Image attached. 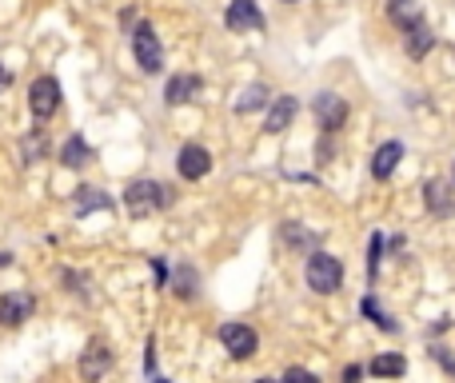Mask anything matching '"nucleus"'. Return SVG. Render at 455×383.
<instances>
[{"label":"nucleus","mask_w":455,"mask_h":383,"mask_svg":"<svg viewBox=\"0 0 455 383\" xmlns=\"http://www.w3.org/2000/svg\"><path fill=\"white\" fill-rule=\"evenodd\" d=\"M176 295H184V300H188V295L192 292H196V271H188V268H180V271H176Z\"/></svg>","instance_id":"nucleus-22"},{"label":"nucleus","mask_w":455,"mask_h":383,"mask_svg":"<svg viewBox=\"0 0 455 383\" xmlns=\"http://www.w3.org/2000/svg\"><path fill=\"white\" fill-rule=\"evenodd\" d=\"M255 383H279V379H255Z\"/></svg>","instance_id":"nucleus-29"},{"label":"nucleus","mask_w":455,"mask_h":383,"mask_svg":"<svg viewBox=\"0 0 455 383\" xmlns=\"http://www.w3.org/2000/svg\"><path fill=\"white\" fill-rule=\"evenodd\" d=\"M28 108L36 120H48L56 116V108H60V80L56 76H36L28 88Z\"/></svg>","instance_id":"nucleus-4"},{"label":"nucleus","mask_w":455,"mask_h":383,"mask_svg":"<svg viewBox=\"0 0 455 383\" xmlns=\"http://www.w3.org/2000/svg\"><path fill=\"white\" fill-rule=\"evenodd\" d=\"M92 207H112V199L104 196L100 188H80V192H76V215L92 212Z\"/></svg>","instance_id":"nucleus-21"},{"label":"nucleus","mask_w":455,"mask_h":383,"mask_svg":"<svg viewBox=\"0 0 455 383\" xmlns=\"http://www.w3.org/2000/svg\"><path fill=\"white\" fill-rule=\"evenodd\" d=\"M399 160H404V144H399V140H383L380 148H375V156H372V176H375V180H391V176H396V168H399Z\"/></svg>","instance_id":"nucleus-11"},{"label":"nucleus","mask_w":455,"mask_h":383,"mask_svg":"<svg viewBox=\"0 0 455 383\" xmlns=\"http://www.w3.org/2000/svg\"><path fill=\"white\" fill-rule=\"evenodd\" d=\"M164 204H172V192L156 180H132L128 192H124V207L136 215V220L148 215V212H156V207H164Z\"/></svg>","instance_id":"nucleus-2"},{"label":"nucleus","mask_w":455,"mask_h":383,"mask_svg":"<svg viewBox=\"0 0 455 383\" xmlns=\"http://www.w3.org/2000/svg\"><path fill=\"white\" fill-rule=\"evenodd\" d=\"M8 84H12V72H8V68H0V88H8Z\"/></svg>","instance_id":"nucleus-28"},{"label":"nucleus","mask_w":455,"mask_h":383,"mask_svg":"<svg viewBox=\"0 0 455 383\" xmlns=\"http://www.w3.org/2000/svg\"><path fill=\"white\" fill-rule=\"evenodd\" d=\"M388 20L396 24L399 32H407V28H415L420 20H428V16H423L420 0H388Z\"/></svg>","instance_id":"nucleus-13"},{"label":"nucleus","mask_w":455,"mask_h":383,"mask_svg":"<svg viewBox=\"0 0 455 383\" xmlns=\"http://www.w3.org/2000/svg\"><path fill=\"white\" fill-rule=\"evenodd\" d=\"M367 371L380 375V379H391V375H404L407 371V359L396 356V351H383V356H375L372 363H367Z\"/></svg>","instance_id":"nucleus-17"},{"label":"nucleus","mask_w":455,"mask_h":383,"mask_svg":"<svg viewBox=\"0 0 455 383\" xmlns=\"http://www.w3.org/2000/svg\"><path fill=\"white\" fill-rule=\"evenodd\" d=\"M279 383H319V375L303 371V367H287V371H284V379H279Z\"/></svg>","instance_id":"nucleus-23"},{"label":"nucleus","mask_w":455,"mask_h":383,"mask_svg":"<svg viewBox=\"0 0 455 383\" xmlns=\"http://www.w3.org/2000/svg\"><path fill=\"white\" fill-rule=\"evenodd\" d=\"M32 308H36V300L28 292H4L0 295V324H8V327L24 324L32 316Z\"/></svg>","instance_id":"nucleus-10"},{"label":"nucleus","mask_w":455,"mask_h":383,"mask_svg":"<svg viewBox=\"0 0 455 383\" xmlns=\"http://www.w3.org/2000/svg\"><path fill=\"white\" fill-rule=\"evenodd\" d=\"M132 56H136V64H140V72H148V76H156V72L164 68V48H160L152 24H136L132 28Z\"/></svg>","instance_id":"nucleus-3"},{"label":"nucleus","mask_w":455,"mask_h":383,"mask_svg":"<svg viewBox=\"0 0 455 383\" xmlns=\"http://www.w3.org/2000/svg\"><path fill=\"white\" fill-rule=\"evenodd\" d=\"M423 199H428V207H431V212H439V215L451 212V188H447L443 180H428V184H423Z\"/></svg>","instance_id":"nucleus-16"},{"label":"nucleus","mask_w":455,"mask_h":383,"mask_svg":"<svg viewBox=\"0 0 455 383\" xmlns=\"http://www.w3.org/2000/svg\"><path fill=\"white\" fill-rule=\"evenodd\" d=\"M359 379V367H348V371H343V383H356Z\"/></svg>","instance_id":"nucleus-27"},{"label":"nucleus","mask_w":455,"mask_h":383,"mask_svg":"<svg viewBox=\"0 0 455 383\" xmlns=\"http://www.w3.org/2000/svg\"><path fill=\"white\" fill-rule=\"evenodd\" d=\"M44 156V136H32V140H24V160H40Z\"/></svg>","instance_id":"nucleus-24"},{"label":"nucleus","mask_w":455,"mask_h":383,"mask_svg":"<svg viewBox=\"0 0 455 383\" xmlns=\"http://www.w3.org/2000/svg\"><path fill=\"white\" fill-rule=\"evenodd\" d=\"M303 279L316 295H335L343 287V263L340 255L332 252H311L308 263H303Z\"/></svg>","instance_id":"nucleus-1"},{"label":"nucleus","mask_w":455,"mask_h":383,"mask_svg":"<svg viewBox=\"0 0 455 383\" xmlns=\"http://www.w3.org/2000/svg\"><path fill=\"white\" fill-rule=\"evenodd\" d=\"M295 112H300V100H295V96H276V100L268 104V112H263V128H268L271 136H279L284 128H292Z\"/></svg>","instance_id":"nucleus-9"},{"label":"nucleus","mask_w":455,"mask_h":383,"mask_svg":"<svg viewBox=\"0 0 455 383\" xmlns=\"http://www.w3.org/2000/svg\"><path fill=\"white\" fill-rule=\"evenodd\" d=\"M268 84H247L244 88V92H239V100H236V112H239V116H247V112H255V108H268Z\"/></svg>","instance_id":"nucleus-18"},{"label":"nucleus","mask_w":455,"mask_h":383,"mask_svg":"<svg viewBox=\"0 0 455 383\" xmlns=\"http://www.w3.org/2000/svg\"><path fill=\"white\" fill-rule=\"evenodd\" d=\"M108 367H112V351L104 348V343H88V351L80 356V375H84L88 383H96L108 375Z\"/></svg>","instance_id":"nucleus-12"},{"label":"nucleus","mask_w":455,"mask_h":383,"mask_svg":"<svg viewBox=\"0 0 455 383\" xmlns=\"http://www.w3.org/2000/svg\"><path fill=\"white\" fill-rule=\"evenodd\" d=\"M196 92H200V76H188V72H180V76H172V80H168V88H164V100L176 108V104H188Z\"/></svg>","instance_id":"nucleus-15"},{"label":"nucleus","mask_w":455,"mask_h":383,"mask_svg":"<svg viewBox=\"0 0 455 383\" xmlns=\"http://www.w3.org/2000/svg\"><path fill=\"white\" fill-rule=\"evenodd\" d=\"M359 311H364L367 319H375V327H380V332H399V324L380 308V303H375V295H364V300H359Z\"/></svg>","instance_id":"nucleus-20"},{"label":"nucleus","mask_w":455,"mask_h":383,"mask_svg":"<svg viewBox=\"0 0 455 383\" xmlns=\"http://www.w3.org/2000/svg\"><path fill=\"white\" fill-rule=\"evenodd\" d=\"M380 252H383V239L372 236V276H375V268H380Z\"/></svg>","instance_id":"nucleus-26"},{"label":"nucleus","mask_w":455,"mask_h":383,"mask_svg":"<svg viewBox=\"0 0 455 383\" xmlns=\"http://www.w3.org/2000/svg\"><path fill=\"white\" fill-rule=\"evenodd\" d=\"M156 383H168V379H156Z\"/></svg>","instance_id":"nucleus-32"},{"label":"nucleus","mask_w":455,"mask_h":383,"mask_svg":"<svg viewBox=\"0 0 455 383\" xmlns=\"http://www.w3.org/2000/svg\"><path fill=\"white\" fill-rule=\"evenodd\" d=\"M220 343L231 359H252L260 351V335L252 332L247 324H224L220 327Z\"/></svg>","instance_id":"nucleus-5"},{"label":"nucleus","mask_w":455,"mask_h":383,"mask_svg":"<svg viewBox=\"0 0 455 383\" xmlns=\"http://www.w3.org/2000/svg\"><path fill=\"white\" fill-rule=\"evenodd\" d=\"M176 172H180L184 180H204V176L212 172V152H208L204 144H184L180 156H176Z\"/></svg>","instance_id":"nucleus-7"},{"label":"nucleus","mask_w":455,"mask_h":383,"mask_svg":"<svg viewBox=\"0 0 455 383\" xmlns=\"http://www.w3.org/2000/svg\"><path fill=\"white\" fill-rule=\"evenodd\" d=\"M343 124H348V104H343V96L319 92L316 96V128L324 136H332V132H340Z\"/></svg>","instance_id":"nucleus-6"},{"label":"nucleus","mask_w":455,"mask_h":383,"mask_svg":"<svg viewBox=\"0 0 455 383\" xmlns=\"http://www.w3.org/2000/svg\"><path fill=\"white\" fill-rule=\"evenodd\" d=\"M224 24H228L231 32H260L263 12L255 8V0H231L228 12H224Z\"/></svg>","instance_id":"nucleus-8"},{"label":"nucleus","mask_w":455,"mask_h":383,"mask_svg":"<svg viewBox=\"0 0 455 383\" xmlns=\"http://www.w3.org/2000/svg\"><path fill=\"white\" fill-rule=\"evenodd\" d=\"M451 184H455V164H451Z\"/></svg>","instance_id":"nucleus-30"},{"label":"nucleus","mask_w":455,"mask_h":383,"mask_svg":"<svg viewBox=\"0 0 455 383\" xmlns=\"http://www.w3.org/2000/svg\"><path fill=\"white\" fill-rule=\"evenodd\" d=\"M404 48H407V56H412V60H423V56L435 48V32H431V24L420 20L415 28H407L404 32Z\"/></svg>","instance_id":"nucleus-14"},{"label":"nucleus","mask_w":455,"mask_h":383,"mask_svg":"<svg viewBox=\"0 0 455 383\" xmlns=\"http://www.w3.org/2000/svg\"><path fill=\"white\" fill-rule=\"evenodd\" d=\"M431 356H435V359H439V363H443V367H447V371H451V375H455V359H451V356H447V348H431Z\"/></svg>","instance_id":"nucleus-25"},{"label":"nucleus","mask_w":455,"mask_h":383,"mask_svg":"<svg viewBox=\"0 0 455 383\" xmlns=\"http://www.w3.org/2000/svg\"><path fill=\"white\" fill-rule=\"evenodd\" d=\"M284 4H295V0H284Z\"/></svg>","instance_id":"nucleus-31"},{"label":"nucleus","mask_w":455,"mask_h":383,"mask_svg":"<svg viewBox=\"0 0 455 383\" xmlns=\"http://www.w3.org/2000/svg\"><path fill=\"white\" fill-rule=\"evenodd\" d=\"M60 160H64V168H84L92 160V148L84 144V136H72V140H64Z\"/></svg>","instance_id":"nucleus-19"}]
</instances>
